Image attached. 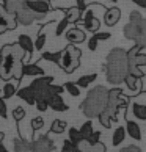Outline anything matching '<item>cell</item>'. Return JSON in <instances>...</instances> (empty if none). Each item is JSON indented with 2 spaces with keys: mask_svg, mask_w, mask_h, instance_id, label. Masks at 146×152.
<instances>
[{
  "mask_svg": "<svg viewBox=\"0 0 146 152\" xmlns=\"http://www.w3.org/2000/svg\"><path fill=\"white\" fill-rule=\"evenodd\" d=\"M105 75L107 82L112 85H120L124 82V77L129 74V64H127V52L124 49H112L107 55L105 61Z\"/></svg>",
  "mask_w": 146,
  "mask_h": 152,
  "instance_id": "cell-1",
  "label": "cell"
},
{
  "mask_svg": "<svg viewBox=\"0 0 146 152\" xmlns=\"http://www.w3.org/2000/svg\"><path fill=\"white\" fill-rule=\"evenodd\" d=\"M127 99L123 97V91L120 88H113L109 89L107 94V102H105L104 110L99 113V122L102 124L105 129H109L112 126V122L118 121V111H120L123 107H126Z\"/></svg>",
  "mask_w": 146,
  "mask_h": 152,
  "instance_id": "cell-2",
  "label": "cell"
},
{
  "mask_svg": "<svg viewBox=\"0 0 146 152\" xmlns=\"http://www.w3.org/2000/svg\"><path fill=\"white\" fill-rule=\"evenodd\" d=\"M124 38L131 39L140 49H146V19L138 11H132L129 16V22L123 28Z\"/></svg>",
  "mask_w": 146,
  "mask_h": 152,
  "instance_id": "cell-3",
  "label": "cell"
},
{
  "mask_svg": "<svg viewBox=\"0 0 146 152\" xmlns=\"http://www.w3.org/2000/svg\"><path fill=\"white\" fill-rule=\"evenodd\" d=\"M107 94H109V89L105 86H94L91 91H88L85 100L80 105L82 113L87 118H98L105 107Z\"/></svg>",
  "mask_w": 146,
  "mask_h": 152,
  "instance_id": "cell-4",
  "label": "cell"
},
{
  "mask_svg": "<svg viewBox=\"0 0 146 152\" xmlns=\"http://www.w3.org/2000/svg\"><path fill=\"white\" fill-rule=\"evenodd\" d=\"M24 49H22L18 42L16 44H7L2 47L0 55H2V64H0V78L3 80H10L13 75V66L18 58H24Z\"/></svg>",
  "mask_w": 146,
  "mask_h": 152,
  "instance_id": "cell-5",
  "label": "cell"
},
{
  "mask_svg": "<svg viewBox=\"0 0 146 152\" xmlns=\"http://www.w3.org/2000/svg\"><path fill=\"white\" fill-rule=\"evenodd\" d=\"M80 57H82V50L77 49L74 44H69L65 50H61V58L58 66H61V69L65 72L71 74L80 66Z\"/></svg>",
  "mask_w": 146,
  "mask_h": 152,
  "instance_id": "cell-6",
  "label": "cell"
},
{
  "mask_svg": "<svg viewBox=\"0 0 146 152\" xmlns=\"http://www.w3.org/2000/svg\"><path fill=\"white\" fill-rule=\"evenodd\" d=\"M54 82V77H46V75H39V78L33 80L30 83V88L33 94H35V99L38 100H47L49 94H50V83Z\"/></svg>",
  "mask_w": 146,
  "mask_h": 152,
  "instance_id": "cell-7",
  "label": "cell"
},
{
  "mask_svg": "<svg viewBox=\"0 0 146 152\" xmlns=\"http://www.w3.org/2000/svg\"><path fill=\"white\" fill-rule=\"evenodd\" d=\"M43 18H44V16L35 13V11H32L29 7H25V5L14 14L16 22H18V24H21V25H32L33 22H36V20L43 19Z\"/></svg>",
  "mask_w": 146,
  "mask_h": 152,
  "instance_id": "cell-8",
  "label": "cell"
},
{
  "mask_svg": "<svg viewBox=\"0 0 146 152\" xmlns=\"http://www.w3.org/2000/svg\"><path fill=\"white\" fill-rule=\"evenodd\" d=\"M55 143L50 140L49 135H41L38 140L32 141V151L33 152H52L55 151Z\"/></svg>",
  "mask_w": 146,
  "mask_h": 152,
  "instance_id": "cell-9",
  "label": "cell"
},
{
  "mask_svg": "<svg viewBox=\"0 0 146 152\" xmlns=\"http://www.w3.org/2000/svg\"><path fill=\"white\" fill-rule=\"evenodd\" d=\"M18 27V22H16L13 14H8L5 11L3 5H0V33L8 31V30H14Z\"/></svg>",
  "mask_w": 146,
  "mask_h": 152,
  "instance_id": "cell-10",
  "label": "cell"
},
{
  "mask_svg": "<svg viewBox=\"0 0 146 152\" xmlns=\"http://www.w3.org/2000/svg\"><path fill=\"white\" fill-rule=\"evenodd\" d=\"M25 7H29L32 11L41 16H46L50 11V5L46 0H25Z\"/></svg>",
  "mask_w": 146,
  "mask_h": 152,
  "instance_id": "cell-11",
  "label": "cell"
},
{
  "mask_svg": "<svg viewBox=\"0 0 146 152\" xmlns=\"http://www.w3.org/2000/svg\"><path fill=\"white\" fill-rule=\"evenodd\" d=\"M83 13H85V16H83V27H85L88 31H94V33H96L99 30V27H101L99 19H96L93 10H85Z\"/></svg>",
  "mask_w": 146,
  "mask_h": 152,
  "instance_id": "cell-12",
  "label": "cell"
},
{
  "mask_svg": "<svg viewBox=\"0 0 146 152\" xmlns=\"http://www.w3.org/2000/svg\"><path fill=\"white\" fill-rule=\"evenodd\" d=\"M47 105H49L52 110H55V111H66V110L69 108V107L66 105V102L63 100V97H61L58 93H50V94H49Z\"/></svg>",
  "mask_w": 146,
  "mask_h": 152,
  "instance_id": "cell-13",
  "label": "cell"
},
{
  "mask_svg": "<svg viewBox=\"0 0 146 152\" xmlns=\"http://www.w3.org/2000/svg\"><path fill=\"white\" fill-rule=\"evenodd\" d=\"M121 19V10L120 8H109L107 11H105V14H104V22H105V25L107 27H113L118 24V20Z\"/></svg>",
  "mask_w": 146,
  "mask_h": 152,
  "instance_id": "cell-14",
  "label": "cell"
},
{
  "mask_svg": "<svg viewBox=\"0 0 146 152\" xmlns=\"http://www.w3.org/2000/svg\"><path fill=\"white\" fill-rule=\"evenodd\" d=\"M85 31H83L82 28H77V27H74V28L68 30V33H66V39L71 42V44H80L85 41Z\"/></svg>",
  "mask_w": 146,
  "mask_h": 152,
  "instance_id": "cell-15",
  "label": "cell"
},
{
  "mask_svg": "<svg viewBox=\"0 0 146 152\" xmlns=\"http://www.w3.org/2000/svg\"><path fill=\"white\" fill-rule=\"evenodd\" d=\"M126 133H127L132 140H137V141H140V140H142V129H140V126H138L135 121H131V119H129V121L126 122Z\"/></svg>",
  "mask_w": 146,
  "mask_h": 152,
  "instance_id": "cell-16",
  "label": "cell"
},
{
  "mask_svg": "<svg viewBox=\"0 0 146 152\" xmlns=\"http://www.w3.org/2000/svg\"><path fill=\"white\" fill-rule=\"evenodd\" d=\"M123 83H126L127 85V88H129V91L131 93H138L140 89H142V83H140V77H137V75H134V74H129L124 77V82Z\"/></svg>",
  "mask_w": 146,
  "mask_h": 152,
  "instance_id": "cell-17",
  "label": "cell"
},
{
  "mask_svg": "<svg viewBox=\"0 0 146 152\" xmlns=\"http://www.w3.org/2000/svg\"><path fill=\"white\" fill-rule=\"evenodd\" d=\"M82 14H83V11L79 7H71L68 10H65V18L68 19L69 24H76V22H79L82 19Z\"/></svg>",
  "mask_w": 146,
  "mask_h": 152,
  "instance_id": "cell-18",
  "label": "cell"
},
{
  "mask_svg": "<svg viewBox=\"0 0 146 152\" xmlns=\"http://www.w3.org/2000/svg\"><path fill=\"white\" fill-rule=\"evenodd\" d=\"M22 74L29 77H39V75H44V69L39 67L38 64H24L22 66Z\"/></svg>",
  "mask_w": 146,
  "mask_h": 152,
  "instance_id": "cell-19",
  "label": "cell"
},
{
  "mask_svg": "<svg viewBox=\"0 0 146 152\" xmlns=\"http://www.w3.org/2000/svg\"><path fill=\"white\" fill-rule=\"evenodd\" d=\"M18 44L24 49V52L25 53H33V49H35V46H33V41H32V38L29 35H19L18 38Z\"/></svg>",
  "mask_w": 146,
  "mask_h": 152,
  "instance_id": "cell-20",
  "label": "cell"
},
{
  "mask_svg": "<svg viewBox=\"0 0 146 152\" xmlns=\"http://www.w3.org/2000/svg\"><path fill=\"white\" fill-rule=\"evenodd\" d=\"M13 149L16 152H30L32 151V141H27L24 138H14Z\"/></svg>",
  "mask_w": 146,
  "mask_h": 152,
  "instance_id": "cell-21",
  "label": "cell"
},
{
  "mask_svg": "<svg viewBox=\"0 0 146 152\" xmlns=\"http://www.w3.org/2000/svg\"><path fill=\"white\" fill-rule=\"evenodd\" d=\"M18 96L22 99V100H25L29 105H35V94H33V91H32V88L30 86H27V88H22V89H19L18 91Z\"/></svg>",
  "mask_w": 146,
  "mask_h": 152,
  "instance_id": "cell-22",
  "label": "cell"
},
{
  "mask_svg": "<svg viewBox=\"0 0 146 152\" xmlns=\"http://www.w3.org/2000/svg\"><path fill=\"white\" fill-rule=\"evenodd\" d=\"M124 138H126V129L124 127H118L113 132V135H112V144L113 146L121 144L123 141H124Z\"/></svg>",
  "mask_w": 146,
  "mask_h": 152,
  "instance_id": "cell-23",
  "label": "cell"
},
{
  "mask_svg": "<svg viewBox=\"0 0 146 152\" xmlns=\"http://www.w3.org/2000/svg\"><path fill=\"white\" fill-rule=\"evenodd\" d=\"M132 107H134V108H132L134 116H135L137 119H140V121H146V105H142V104H134Z\"/></svg>",
  "mask_w": 146,
  "mask_h": 152,
  "instance_id": "cell-24",
  "label": "cell"
},
{
  "mask_svg": "<svg viewBox=\"0 0 146 152\" xmlns=\"http://www.w3.org/2000/svg\"><path fill=\"white\" fill-rule=\"evenodd\" d=\"M98 78V75L96 74H88V75H82L80 78H79V80L76 82V85L79 86V88H87L90 83L91 82H94Z\"/></svg>",
  "mask_w": 146,
  "mask_h": 152,
  "instance_id": "cell-25",
  "label": "cell"
},
{
  "mask_svg": "<svg viewBox=\"0 0 146 152\" xmlns=\"http://www.w3.org/2000/svg\"><path fill=\"white\" fill-rule=\"evenodd\" d=\"M65 130H66V122L61 121V119H54L52 126H50V132L60 135V133H63Z\"/></svg>",
  "mask_w": 146,
  "mask_h": 152,
  "instance_id": "cell-26",
  "label": "cell"
},
{
  "mask_svg": "<svg viewBox=\"0 0 146 152\" xmlns=\"http://www.w3.org/2000/svg\"><path fill=\"white\" fill-rule=\"evenodd\" d=\"M69 140L74 144H80L82 141H85L83 140V137H82V133H80V130L79 129H76V127H71L69 129Z\"/></svg>",
  "mask_w": 146,
  "mask_h": 152,
  "instance_id": "cell-27",
  "label": "cell"
},
{
  "mask_svg": "<svg viewBox=\"0 0 146 152\" xmlns=\"http://www.w3.org/2000/svg\"><path fill=\"white\" fill-rule=\"evenodd\" d=\"M2 96H3V99H10V97H13V96L16 94V85L13 82H8V83H5V86L2 89Z\"/></svg>",
  "mask_w": 146,
  "mask_h": 152,
  "instance_id": "cell-28",
  "label": "cell"
},
{
  "mask_svg": "<svg viewBox=\"0 0 146 152\" xmlns=\"http://www.w3.org/2000/svg\"><path fill=\"white\" fill-rule=\"evenodd\" d=\"M44 28H46V25L43 27V30L39 31V35L36 38V41L33 42V46H35L36 50H43V47L46 46V31H44Z\"/></svg>",
  "mask_w": 146,
  "mask_h": 152,
  "instance_id": "cell-29",
  "label": "cell"
},
{
  "mask_svg": "<svg viewBox=\"0 0 146 152\" xmlns=\"http://www.w3.org/2000/svg\"><path fill=\"white\" fill-rule=\"evenodd\" d=\"M22 66H24V63H22V60L21 58H18L16 60V63H14V66H13V78H16V80H21L22 78Z\"/></svg>",
  "mask_w": 146,
  "mask_h": 152,
  "instance_id": "cell-30",
  "label": "cell"
},
{
  "mask_svg": "<svg viewBox=\"0 0 146 152\" xmlns=\"http://www.w3.org/2000/svg\"><path fill=\"white\" fill-rule=\"evenodd\" d=\"M66 91H68V94H71L72 97H77V96H80V88H79L76 83H72V82H68V83H65V86H63Z\"/></svg>",
  "mask_w": 146,
  "mask_h": 152,
  "instance_id": "cell-31",
  "label": "cell"
},
{
  "mask_svg": "<svg viewBox=\"0 0 146 152\" xmlns=\"http://www.w3.org/2000/svg\"><path fill=\"white\" fill-rule=\"evenodd\" d=\"M41 57H43L44 60H47V61H52V63H55V64H60L61 52H55V53H52V52H46V53H43Z\"/></svg>",
  "mask_w": 146,
  "mask_h": 152,
  "instance_id": "cell-32",
  "label": "cell"
},
{
  "mask_svg": "<svg viewBox=\"0 0 146 152\" xmlns=\"http://www.w3.org/2000/svg\"><path fill=\"white\" fill-rule=\"evenodd\" d=\"M61 151H63V152H79V151H80V148H79V144L72 143L71 140H65Z\"/></svg>",
  "mask_w": 146,
  "mask_h": 152,
  "instance_id": "cell-33",
  "label": "cell"
},
{
  "mask_svg": "<svg viewBox=\"0 0 146 152\" xmlns=\"http://www.w3.org/2000/svg\"><path fill=\"white\" fill-rule=\"evenodd\" d=\"M85 141H87L90 146H93V144L99 143V141H101V132H99V130H93V132L85 138Z\"/></svg>",
  "mask_w": 146,
  "mask_h": 152,
  "instance_id": "cell-34",
  "label": "cell"
},
{
  "mask_svg": "<svg viewBox=\"0 0 146 152\" xmlns=\"http://www.w3.org/2000/svg\"><path fill=\"white\" fill-rule=\"evenodd\" d=\"M93 132V122L91 121H87V122H83V126L80 127V133H82V137L83 140H85L90 133Z\"/></svg>",
  "mask_w": 146,
  "mask_h": 152,
  "instance_id": "cell-35",
  "label": "cell"
},
{
  "mask_svg": "<svg viewBox=\"0 0 146 152\" xmlns=\"http://www.w3.org/2000/svg\"><path fill=\"white\" fill-rule=\"evenodd\" d=\"M13 118L16 119V122L22 121V119L25 118V110L22 108V107H16V108L13 110Z\"/></svg>",
  "mask_w": 146,
  "mask_h": 152,
  "instance_id": "cell-36",
  "label": "cell"
},
{
  "mask_svg": "<svg viewBox=\"0 0 146 152\" xmlns=\"http://www.w3.org/2000/svg\"><path fill=\"white\" fill-rule=\"evenodd\" d=\"M43 127H44V119L43 118H39V116L33 118L32 119V130L36 132V130H39V129H43Z\"/></svg>",
  "mask_w": 146,
  "mask_h": 152,
  "instance_id": "cell-37",
  "label": "cell"
},
{
  "mask_svg": "<svg viewBox=\"0 0 146 152\" xmlns=\"http://www.w3.org/2000/svg\"><path fill=\"white\" fill-rule=\"evenodd\" d=\"M68 24H69V22H68V19H66V18L61 19V20L58 22V24H57V30H55V35L60 36L61 33H63V31L66 30V27H68Z\"/></svg>",
  "mask_w": 146,
  "mask_h": 152,
  "instance_id": "cell-38",
  "label": "cell"
},
{
  "mask_svg": "<svg viewBox=\"0 0 146 152\" xmlns=\"http://www.w3.org/2000/svg\"><path fill=\"white\" fill-rule=\"evenodd\" d=\"M8 116V110H7V104H5V99L0 97V118H3V119H7Z\"/></svg>",
  "mask_w": 146,
  "mask_h": 152,
  "instance_id": "cell-39",
  "label": "cell"
},
{
  "mask_svg": "<svg viewBox=\"0 0 146 152\" xmlns=\"http://www.w3.org/2000/svg\"><path fill=\"white\" fill-rule=\"evenodd\" d=\"M93 36L96 38L98 41H107V39H109V38H110L112 35H110L109 31H96V33H94Z\"/></svg>",
  "mask_w": 146,
  "mask_h": 152,
  "instance_id": "cell-40",
  "label": "cell"
},
{
  "mask_svg": "<svg viewBox=\"0 0 146 152\" xmlns=\"http://www.w3.org/2000/svg\"><path fill=\"white\" fill-rule=\"evenodd\" d=\"M87 151H99V152H105L107 149H105V146L102 144V143H96V144H93V146H90V148L87 149Z\"/></svg>",
  "mask_w": 146,
  "mask_h": 152,
  "instance_id": "cell-41",
  "label": "cell"
},
{
  "mask_svg": "<svg viewBox=\"0 0 146 152\" xmlns=\"http://www.w3.org/2000/svg\"><path fill=\"white\" fill-rule=\"evenodd\" d=\"M142 151V148L137 144H131V146H126V148H123L121 152H140Z\"/></svg>",
  "mask_w": 146,
  "mask_h": 152,
  "instance_id": "cell-42",
  "label": "cell"
},
{
  "mask_svg": "<svg viewBox=\"0 0 146 152\" xmlns=\"http://www.w3.org/2000/svg\"><path fill=\"white\" fill-rule=\"evenodd\" d=\"M98 42H99V41H98V39L93 36V38L88 41V49H90V50H93V52H94V50L98 49Z\"/></svg>",
  "mask_w": 146,
  "mask_h": 152,
  "instance_id": "cell-43",
  "label": "cell"
},
{
  "mask_svg": "<svg viewBox=\"0 0 146 152\" xmlns=\"http://www.w3.org/2000/svg\"><path fill=\"white\" fill-rule=\"evenodd\" d=\"M63 86H57V85H52V83H50V93H58V94H61L63 93Z\"/></svg>",
  "mask_w": 146,
  "mask_h": 152,
  "instance_id": "cell-44",
  "label": "cell"
},
{
  "mask_svg": "<svg viewBox=\"0 0 146 152\" xmlns=\"http://www.w3.org/2000/svg\"><path fill=\"white\" fill-rule=\"evenodd\" d=\"M76 7H79L82 11H85L87 10V3H85V0H77V5Z\"/></svg>",
  "mask_w": 146,
  "mask_h": 152,
  "instance_id": "cell-45",
  "label": "cell"
},
{
  "mask_svg": "<svg viewBox=\"0 0 146 152\" xmlns=\"http://www.w3.org/2000/svg\"><path fill=\"white\" fill-rule=\"evenodd\" d=\"M134 3L137 5V7H142V8H145L146 10V0H132Z\"/></svg>",
  "mask_w": 146,
  "mask_h": 152,
  "instance_id": "cell-46",
  "label": "cell"
},
{
  "mask_svg": "<svg viewBox=\"0 0 146 152\" xmlns=\"http://www.w3.org/2000/svg\"><path fill=\"white\" fill-rule=\"evenodd\" d=\"M0 152H7V148H5L3 143H0Z\"/></svg>",
  "mask_w": 146,
  "mask_h": 152,
  "instance_id": "cell-47",
  "label": "cell"
},
{
  "mask_svg": "<svg viewBox=\"0 0 146 152\" xmlns=\"http://www.w3.org/2000/svg\"><path fill=\"white\" fill-rule=\"evenodd\" d=\"M105 2H112V3H116L118 0H105Z\"/></svg>",
  "mask_w": 146,
  "mask_h": 152,
  "instance_id": "cell-48",
  "label": "cell"
},
{
  "mask_svg": "<svg viewBox=\"0 0 146 152\" xmlns=\"http://www.w3.org/2000/svg\"><path fill=\"white\" fill-rule=\"evenodd\" d=\"M0 64H2V55H0Z\"/></svg>",
  "mask_w": 146,
  "mask_h": 152,
  "instance_id": "cell-49",
  "label": "cell"
},
{
  "mask_svg": "<svg viewBox=\"0 0 146 152\" xmlns=\"http://www.w3.org/2000/svg\"><path fill=\"white\" fill-rule=\"evenodd\" d=\"M49 2H54V0H49Z\"/></svg>",
  "mask_w": 146,
  "mask_h": 152,
  "instance_id": "cell-50",
  "label": "cell"
},
{
  "mask_svg": "<svg viewBox=\"0 0 146 152\" xmlns=\"http://www.w3.org/2000/svg\"><path fill=\"white\" fill-rule=\"evenodd\" d=\"M0 35H2V33H0Z\"/></svg>",
  "mask_w": 146,
  "mask_h": 152,
  "instance_id": "cell-51",
  "label": "cell"
}]
</instances>
